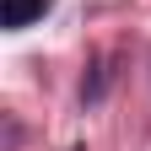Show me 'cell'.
Here are the masks:
<instances>
[{
	"instance_id": "obj_1",
	"label": "cell",
	"mask_w": 151,
	"mask_h": 151,
	"mask_svg": "<svg viewBox=\"0 0 151 151\" xmlns=\"http://www.w3.org/2000/svg\"><path fill=\"white\" fill-rule=\"evenodd\" d=\"M49 6H54V0H0V16H6L11 32H22V27H32Z\"/></svg>"
}]
</instances>
